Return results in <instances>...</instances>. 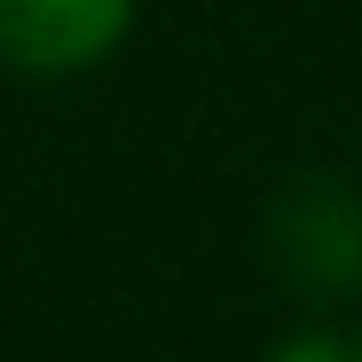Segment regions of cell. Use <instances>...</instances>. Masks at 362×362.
I'll return each mask as SVG.
<instances>
[{
    "label": "cell",
    "instance_id": "cell-3",
    "mask_svg": "<svg viewBox=\"0 0 362 362\" xmlns=\"http://www.w3.org/2000/svg\"><path fill=\"white\" fill-rule=\"evenodd\" d=\"M276 362H362V339H339V331H315V339H291Z\"/></svg>",
    "mask_w": 362,
    "mask_h": 362
},
{
    "label": "cell",
    "instance_id": "cell-1",
    "mask_svg": "<svg viewBox=\"0 0 362 362\" xmlns=\"http://www.w3.org/2000/svg\"><path fill=\"white\" fill-rule=\"evenodd\" d=\"M268 245H276V268L308 291H354L362 284V197L346 181H291L268 213Z\"/></svg>",
    "mask_w": 362,
    "mask_h": 362
},
{
    "label": "cell",
    "instance_id": "cell-2",
    "mask_svg": "<svg viewBox=\"0 0 362 362\" xmlns=\"http://www.w3.org/2000/svg\"><path fill=\"white\" fill-rule=\"evenodd\" d=\"M134 0H0V55L24 71H79L118 47Z\"/></svg>",
    "mask_w": 362,
    "mask_h": 362
}]
</instances>
